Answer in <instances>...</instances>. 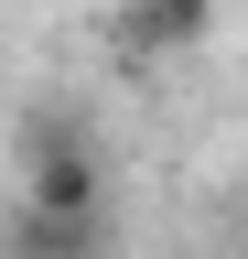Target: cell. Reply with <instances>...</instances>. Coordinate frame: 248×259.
<instances>
[{"instance_id": "1", "label": "cell", "mask_w": 248, "mask_h": 259, "mask_svg": "<svg viewBox=\"0 0 248 259\" xmlns=\"http://www.w3.org/2000/svg\"><path fill=\"white\" fill-rule=\"evenodd\" d=\"M22 151V205H65V216H97L108 205V162H97V130L76 108H33L11 130Z\"/></svg>"}, {"instance_id": "2", "label": "cell", "mask_w": 248, "mask_h": 259, "mask_svg": "<svg viewBox=\"0 0 248 259\" xmlns=\"http://www.w3.org/2000/svg\"><path fill=\"white\" fill-rule=\"evenodd\" d=\"M216 32V0H119L108 11V54L119 65H173Z\"/></svg>"}, {"instance_id": "3", "label": "cell", "mask_w": 248, "mask_h": 259, "mask_svg": "<svg viewBox=\"0 0 248 259\" xmlns=\"http://www.w3.org/2000/svg\"><path fill=\"white\" fill-rule=\"evenodd\" d=\"M11 259H108V205L97 216H65V205H11Z\"/></svg>"}]
</instances>
